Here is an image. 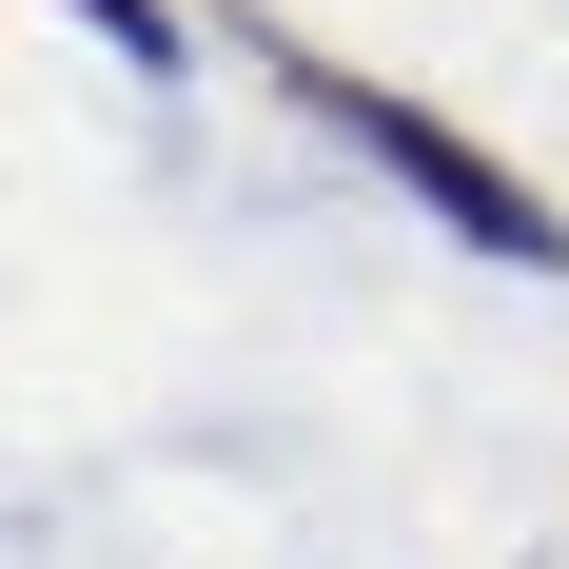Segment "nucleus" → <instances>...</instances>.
Segmentation results:
<instances>
[{"mask_svg":"<svg viewBox=\"0 0 569 569\" xmlns=\"http://www.w3.org/2000/svg\"><path fill=\"white\" fill-rule=\"evenodd\" d=\"M79 20H99V40L138 59V79H177V59H197V40H177V0H79Z\"/></svg>","mask_w":569,"mask_h":569,"instance_id":"f03ea898","label":"nucleus"},{"mask_svg":"<svg viewBox=\"0 0 569 569\" xmlns=\"http://www.w3.org/2000/svg\"><path fill=\"white\" fill-rule=\"evenodd\" d=\"M236 40H256V79H276L315 138H353V158L393 177L412 217H452L471 256H511V276H569V197H550L530 158H491L471 118H432L412 79H373V59H335V40H295V20H236Z\"/></svg>","mask_w":569,"mask_h":569,"instance_id":"f257e3e1","label":"nucleus"}]
</instances>
